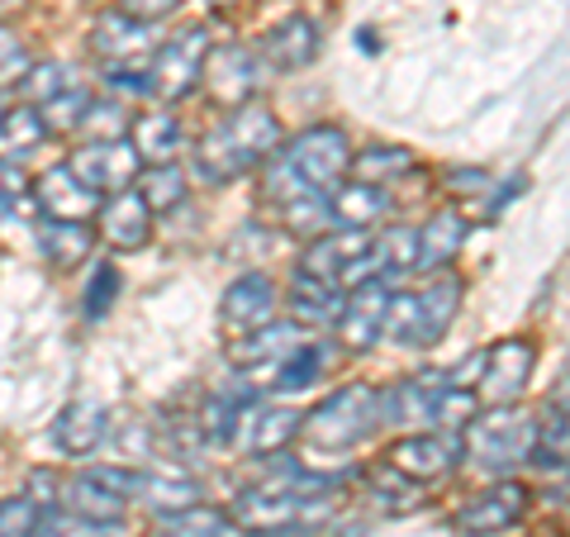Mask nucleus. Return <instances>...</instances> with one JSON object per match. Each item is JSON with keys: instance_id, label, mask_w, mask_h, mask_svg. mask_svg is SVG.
I'll list each match as a JSON object with an SVG mask.
<instances>
[{"instance_id": "nucleus-39", "label": "nucleus", "mask_w": 570, "mask_h": 537, "mask_svg": "<svg viewBox=\"0 0 570 537\" xmlns=\"http://www.w3.org/2000/svg\"><path fill=\"white\" fill-rule=\"evenodd\" d=\"M39 505H33L29 495H14L0 505V537H33V528H39Z\"/></svg>"}, {"instance_id": "nucleus-32", "label": "nucleus", "mask_w": 570, "mask_h": 537, "mask_svg": "<svg viewBox=\"0 0 570 537\" xmlns=\"http://www.w3.org/2000/svg\"><path fill=\"white\" fill-rule=\"evenodd\" d=\"M138 201L148 205V209L171 214L176 205L186 201V176H181V167H171V163L138 167Z\"/></svg>"}, {"instance_id": "nucleus-4", "label": "nucleus", "mask_w": 570, "mask_h": 537, "mask_svg": "<svg viewBox=\"0 0 570 537\" xmlns=\"http://www.w3.org/2000/svg\"><path fill=\"white\" fill-rule=\"evenodd\" d=\"M532 442H538V423L523 409H509V404H494L490 414H475V423L466 428V452L485 471L523 467L532 457Z\"/></svg>"}, {"instance_id": "nucleus-46", "label": "nucleus", "mask_w": 570, "mask_h": 537, "mask_svg": "<svg viewBox=\"0 0 570 537\" xmlns=\"http://www.w3.org/2000/svg\"><path fill=\"white\" fill-rule=\"evenodd\" d=\"M214 6H234V0H214Z\"/></svg>"}, {"instance_id": "nucleus-22", "label": "nucleus", "mask_w": 570, "mask_h": 537, "mask_svg": "<svg viewBox=\"0 0 570 537\" xmlns=\"http://www.w3.org/2000/svg\"><path fill=\"white\" fill-rule=\"evenodd\" d=\"M385 457H390V467H395L400 476H409V480H438V476H448L456 467V447L448 438H438V433L400 438Z\"/></svg>"}, {"instance_id": "nucleus-42", "label": "nucleus", "mask_w": 570, "mask_h": 537, "mask_svg": "<svg viewBox=\"0 0 570 537\" xmlns=\"http://www.w3.org/2000/svg\"><path fill=\"white\" fill-rule=\"evenodd\" d=\"M29 195V182H24V172L10 163V157H0V209H10V205H20Z\"/></svg>"}, {"instance_id": "nucleus-28", "label": "nucleus", "mask_w": 570, "mask_h": 537, "mask_svg": "<svg viewBox=\"0 0 570 537\" xmlns=\"http://www.w3.org/2000/svg\"><path fill=\"white\" fill-rule=\"evenodd\" d=\"M129 143L138 153V163H171L176 153H181V124H176V115H142L129 124Z\"/></svg>"}, {"instance_id": "nucleus-34", "label": "nucleus", "mask_w": 570, "mask_h": 537, "mask_svg": "<svg viewBox=\"0 0 570 537\" xmlns=\"http://www.w3.org/2000/svg\"><path fill=\"white\" fill-rule=\"evenodd\" d=\"M542 471H566V400L557 396V404H547V423L538 428V442H532V457Z\"/></svg>"}, {"instance_id": "nucleus-24", "label": "nucleus", "mask_w": 570, "mask_h": 537, "mask_svg": "<svg viewBox=\"0 0 570 537\" xmlns=\"http://www.w3.org/2000/svg\"><path fill=\"white\" fill-rule=\"evenodd\" d=\"M129 495H138L153 514L167 518L200 505V480H190L181 471H148V476H129Z\"/></svg>"}, {"instance_id": "nucleus-9", "label": "nucleus", "mask_w": 570, "mask_h": 537, "mask_svg": "<svg viewBox=\"0 0 570 537\" xmlns=\"http://www.w3.org/2000/svg\"><path fill=\"white\" fill-rule=\"evenodd\" d=\"M91 52L105 62V71H142V62L153 58V33L134 14L105 10L91 25Z\"/></svg>"}, {"instance_id": "nucleus-11", "label": "nucleus", "mask_w": 570, "mask_h": 537, "mask_svg": "<svg viewBox=\"0 0 570 537\" xmlns=\"http://www.w3.org/2000/svg\"><path fill=\"white\" fill-rule=\"evenodd\" d=\"M200 81L209 86V96L224 105V110H238L247 105V96L262 86L257 77V58L247 52L243 43H224V48H209L205 52V67H200Z\"/></svg>"}, {"instance_id": "nucleus-21", "label": "nucleus", "mask_w": 570, "mask_h": 537, "mask_svg": "<svg viewBox=\"0 0 570 537\" xmlns=\"http://www.w3.org/2000/svg\"><path fill=\"white\" fill-rule=\"evenodd\" d=\"M110 433V409L96 404V400H71L58 419H52V442L62 447L67 457H86L96 452Z\"/></svg>"}, {"instance_id": "nucleus-10", "label": "nucleus", "mask_w": 570, "mask_h": 537, "mask_svg": "<svg viewBox=\"0 0 570 537\" xmlns=\"http://www.w3.org/2000/svg\"><path fill=\"white\" fill-rule=\"evenodd\" d=\"M523 514H528V490L519 486V480H499V486L480 490L471 505L456 509L452 528L461 537H494V533H509Z\"/></svg>"}, {"instance_id": "nucleus-38", "label": "nucleus", "mask_w": 570, "mask_h": 537, "mask_svg": "<svg viewBox=\"0 0 570 537\" xmlns=\"http://www.w3.org/2000/svg\"><path fill=\"white\" fill-rule=\"evenodd\" d=\"M414 167V157H409L404 148H371L356 157V182H371V186H381V176H400Z\"/></svg>"}, {"instance_id": "nucleus-30", "label": "nucleus", "mask_w": 570, "mask_h": 537, "mask_svg": "<svg viewBox=\"0 0 570 537\" xmlns=\"http://www.w3.org/2000/svg\"><path fill=\"white\" fill-rule=\"evenodd\" d=\"M163 537H243V528L234 524V514H228V509L190 505L181 514L163 518Z\"/></svg>"}, {"instance_id": "nucleus-15", "label": "nucleus", "mask_w": 570, "mask_h": 537, "mask_svg": "<svg viewBox=\"0 0 570 537\" xmlns=\"http://www.w3.org/2000/svg\"><path fill=\"white\" fill-rule=\"evenodd\" d=\"M138 153H134V143L129 138H110V143H91V148H81L77 157H71V172L81 176L86 186H91L96 195L105 191H124V186H134V176H138Z\"/></svg>"}, {"instance_id": "nucleus-36", "label": "nucleus", "mask_w": 570, "mask_h": 537, "mask_svg": "<svg viewBox=\"0 0 570 537\" xmlns=\"http://www.w3.org/2000/svg\"><path fill=\"white\" fill-rule=\"evenodd\" d=\"M77 129H86L96 143H110V138H129V115H124L119 100H91Z\"/></svg>"}, {"instance_id": "nucleus-5", "label": "nucleus", "mask_w": 570, "mask_h": 537, "mask_svg": "<svg viewBox=\"0 0 570 537\" xmlns=\"http://www.w3.org/2000/svg\"><path fill=\"white\" fill-rule=\"evenodd\" d=\"M285 172L295 176V186L305 195H328L352 172L347 134L333 129V124H314V129H305L291 143V153H285Z\"/></svg>"}, {"instance_id": "nucleus-2", "label": "nucleus", "mask_w": 570, "mask_h": 537, "mask_svg": "<svg viewBox=\"0 0 570 537\" xmlns=\"http://www.w3.org/2000/svg\"><path fill=\"white\" fill-rule=\"evenodd\" d=\"M228 514H234V524L243 533H262V537L305 533L337 514V495H324V490L309 495L295 486H257V490H238Z\"/></svg>"}, {"instance_id": "nucleus-13", "label": "nucleus", "mask_w": 570, "mask_h": 537, "mask_svg": "<svg viewBox=\"0 0 570 537\" xmlns=\"http://www.w3.org/2000/svg\"><path fill=\"white\" fill-rule=\"evenodd\" d=\"M67 514L86 518V524H100V528H115L129 514V495H124L110 467H96V471H81L67 486Z\"/></svg>"}, {"instance_id": "nucleus-1", "label": "nucleus", "mask_w": 570, "mask_h": 537, "mask_svg": "<svg viewBox=\"0 0 570 537\" xmlns=\"http://www.w3.org/2000/svg\"><path fill=\"white\" fill-rule=\"evenodd\" d=\"M276 143H281L276 115L262 110V105H238L228 115V124H219L214 134L200 138V148H195V176L209 186L238 182V176L262 167L276 153Z\"/></svg>"}, {"instance_id": "nucleus-43", "label": "nucleus", "mask_w": 570, "mask_h": 537, "mask_svg": "<svg viewBox=\"0 0 570 537\" xmlns=\"http://www.w3.org/2000/svg\"><path fill=\"white\" fill-rule=\"evenodd\" d=\"M24 67H29V58H24L20 39L0 33V81H20V77H24Z\"/></svg>"}, {"instance_id": "nucleus-45", "label": "nucleus", "mask_w": 570, "mask_h": 537, "mask_svg": "<svg viewBox=\"0 0 570 537\" xmlns=\"http://www.w3.org/2000/svg\"><path fill=\"white\" fill-rule=\"evenodd\" d=\"M448 186H466V191H456V195H485L490 176H485V172H452Z\"/></svg>"}, {"instance_id": "nucleus-27", "label": "nucleus", "mask_w": 570, "mask_h": 537, "mask_svg": "<svg viewBox=\"0 0 570 537\" xmlns=\"http://www.w3.org/2000/svg\"><path fill=\"white\" fill-rule=\"evenodd\" d=\"M291 310H295V324L299 329H324L337 319V310H343V291L318 276H305L299 272L295 285H291Z\"/></svg>"}, {"instance_id": "nucleus-25", "label": "nucleus", "mask_w": 570, "mask_h": 537, "mask_svg": "<svg viewBox=\"0 0 570 537\" xmlns=\"http://www.w3.org/2000/svg\"><path fill=\"white\" fill-rule=\"evenodd\" d=\"M390 195L371 182H337L328 191V219H337L343 228H371L376 219H385Z\"/></svg>"}, {"instance_id": "nucleus-12", "label": "nucleus", "mask_w": 570, "mask_h": 537, "mask_svg": "<svg viewBox=\"0 0 570 537\" xmlns=\"http://www.w3.org/2000/svg\"><path fill=\"white\" fill-rule=\"evenodd\" d=\"M390 281H381V276H371V281H356L352 291H347V300H343V310H337V338H343L347 348H371L381 338V324H385V304H390Z\"/></svg>"}, {"instance_id": "nucleus-31", "label": "nucleus", "mask_w": 570, "mask_h": 537, "mask_svg": "<svg viewBox=\"0 0 570 537\" xmlns=\"http://www.w3.org/2000/svg\"><path fill=\"white\" fill-rule=\"evenodd\" d=\"M328 367V352H324V343H299L291 357H285V362H276L272 367V390H309L314 381H318V371Z\"/></svg>"}, {"instance_id": "nucleus-6", "label": "nucleus", "mask_w": 570, "mask_h": 537, "mask_svg": "<svg viewBox=\"0 0 570 537\" xmlns=\"http://www.w3.org/2000/svg\"><path fill=\"white\" fill-rule=\"evenodd\" d=\"M371 228H333V234L314 238L299 257V272L318 276L337 285V291H352L356 281H371L376 276V257H371Z\"/></svg>"}, {"instance_id": "nucleus-29", "label": "nucleus", "mask_w": 570, "mask_h": 537, "mask_svg": "<svg viewBox=\"0 0 570 537\" xmlns=\"http://www.w3.org/2000/svg\"><path fill=\"white\" fill-rule=\"evenodd\" d=\"M39 247L52 266H81L91 257V228L86 224H67V219H48L39 228Z\"/></svg>"}, {"instance_id": "nucleus-8", "label": "nucleus", "mask_w": 570, "mask_h": 537, "mask_svg": "<svg viewBox=\"0 0 570 537\" xmlns=\"http://www.w3.org/2000/svg\"><path fill=\"white\" fill-rule=\"evenodd\" d=\"M532 367H538V348L528 338H509V343H494L490 352H480V400L485 404H513L532 381Z\"/></svg>"}, {"instance_id": "nucleus-44", "label": "nucleus", "mask_w": 570, "mask_h": 537, "mask_svg": "<svg viewBox=\"0 0 570 537\" xmlns=\"http://www.w3.org/2000/svg\"><path fill=\"white\" fill-rule=\"evenodd\" d=\"M176 6H181V0H124V14H134V20L153 25V20H167Z\"/></svg>"}, {"instance_id": "nucleus-20", "label": "nucleus", "mask_w": 570, "mask_h": 537, "mask_svg": "<svg viewBox=\"0 0 570 537\" xmlns=\"http://www.w3.org/2000/svg\"><path fill=\"white\" fill-rule=\"evenodd\" d=\"M100 234L110 247H124V253H134V247L148 243L153 234V209L138 201V191H115L110 201H100Z\"/></svg>"}, {"instance_id": "nucleus-41", "label": "nucleus", "mask_w": 570, "mask_h": 537, "mask_svg": "<svg viewBox=\"0 0 570 537\" xmlns=\"http://www.w3.org/2000/svg\"><path fill=\"white\" fill-rule=\"evenodd\" d=\"M33 537H105V533H100V524H86L77 514H39Z\"/></svg>"}, {"instance_id": "nucleus-37", "label": "nucleus", "mask_w": 570, "mask_h": 537, "mask_svg": "<svg viewBox=\"0 0 570 537\" xmlns=\"http://www.w3.org/2000/svg\"><path fill=\"white\" fill-rule=\"evenodd\" d=\"M86 105H91V96H86L81 86H67L62 96H52V100L43 105V115H39V119H43V129H48V134H52V129L67 134V129H77V124H81Z\"/></svg>"}, {"instance_id": "nucleus-33", "label": "nucleus", "mask_w": 570, "mask_h": 537, "mask_svg": "<svg viewBox=\"0 0 570 537\" xmlns=\"http://www.w3.org/2000/svg\"><path fill=\"white\" fill-rule=\"evenodd\" d=\"M43 138H48V129H43V119H39L33 105L0 115V157H10V163L14 157H24V153H33Z\"/></svg>"}, {"instance_id": "nucleus-18", "label": "nucleus", "mask_w": 570, "mask_h": 537, "mask_svg": "<svg viewBox=\"0 0 570 537\" xmlns=\"http://www.w3.org/2000/svg\"><path fill=\"white\" fill-rule=\"evenodd\" d=\"M299 343H309V329H299L295 319H285V324H262L253 333H238V343H228V357H234V367H247V371H266L285 362Z\"/></svg>"}, {"instance_id": "nucleus-3", "label": "nucleus", "mask_w": 570, "mask_h": 537, "mask_svg": "<svg viewBox=\"0 0 570 537\" xmlns=\"http://www.w3.org/2000/svg\"><path fill=\"white\" fill-rule=\"evenodd\" d=\"M376 423H381L376 390L371 385H343V390H333L314 414L299 419V438H305L314 452H347V447L362 442Z\"/></svg>"}, {"instance_id": "nucleus-17", "label": "nucleus", "mask_w": 570, "mask_h": 537, "mask_svg": "<svg viewBox=\"0 0 570 537\" xmlns=\"http://www.w3.org/2000/svg\"><path fill=\"white\" fill-rule=\"evenodd\" d=\"M33 201L43 205L48 219H67V224H86V219H96V209H100V195L71 167H48L39 176V186H33Z\"/></svg>"}, {"instance_id": "nucleus-47", "label": "nucleus", "mask_w": 570, "mask_h": 537, "mask_svg": "<svg viewBox=\"0 0 570 537\" xmlns=\"http://www.w3.org/2000/svg\"><path fill=\"white\" fill-rule=\"evenodd\" d=\"M0 115H6V105H0Z\"/></svg>"}, {"instance_id": "nucleus-19", "label": "nucleus", "mask_w": 570, "mask_h": 537, "mask_svg": "<svg viewBox=\"0 0 570 537\" xmlns=\"http://www.w3.org/2000/svg\"><path fill=\"white\" fill-rule=\"evenodd\" d=\"M461 310V281L452 272H433V281L414 295V329H419V348H433L442 333L452 329V319Z\"/></svg>"}, {"instance_id": "nucleus-14", "label": "nucleus", "mask_w": 570, "mask_h": 537, "mask_svg": "<svg viewBox=\"0 0 570 537\" xmlns=\"http://www.w3.org/2000/svg\"><path fill=\"white\" fill-rule=\"evenodd\" d=\"M299 438V414L285 404H253L243 409L238 404V419H234V438L228 442H243L253 457H272L285 452Z\"/></svg>"}, {"instance_id": "nucleus-23", "label": "nucleus", "mask_w": 570, "mask_h": 537, "mask_svg": "<svg viewBox=\"0 0 570 537\" xmlns=\"http://www.w3.org/2000/svg\"><path fill=\"white\" fill-rule=\"evenodd\" d=\"M466 243V219L456 209H438L423 228H414V272H442Z\"/></svg>"}, {"instance_id": "nucleus-35", "label": "nucleus", "mask_w": 570, "mask_h": 537, "mask_svg": "<svg viewBox=\"0 0 570 537\" xmlns=\"http://www.w3.org/2000/svg\"><path fill=\"white\" fill-rule=\"evenodd\" d=\"M71 86V71L58 67V62H29L24 67V77H20V96L29 105H48L52 96H62Z\"/></svg>"}, {"instance_id": "nucleus-40", "label": "nucleus", "mask_w": 570, "mask_h": 537, "mask_svg": "<svg viewBox=\"0 0 570 537\" xmlns=\"http://www.w3.org/2000/svg\"><path fill=\"white\" fill-rule=\"evenodd\" d=\"M115 295H119V272L110 262H96V276H91V285H86V314L105 319L110 314V304H115Z\"/></svg>"}, {"instance_id": "nucleus-7", "label": "nucleus", "mask_w": 570, "mask_h": 537, "mask_svg": "<svg viewBox=\"0 0 570 537\" xmlns=\"http://www.w3.org/2000/svg\"><path fill=\"white\" fill-rule=\"evenodd\" d=\"M205 52H209V29L190 25L181 29L171 43L153 48L148 58V81H153V96L163 100H181L200 86V67H205Z\"/></svg>"}, {"instance_id": "nucleus-26", "label": "nucleus", "mask_w": 570, "mask_h": 537, "mask_svg": "<svg viewBox=\"0 0 570 537\" xmlns=\"http://www.w3.org/2000/svg\"><path fill=\"white\" fill-rule=\"evenodd\" d=\"M262 48L281 71L309 67L318 58V29H314V20H305V14H291V20H281L272 33H266Z\"/></svg>"}, {"instance_id": "nucleus-16", "label": "nucleus", "mask_w": 570, "mask_h": 537, "mask_svg": "<svg viewBox=\"0 0 570 537\" xmlns=\"http://www.w3.org/2000/svg\"><path fill=\"white\" fill-rule=\"evenodd\" d=\"M272 319H276V285L262 272L238 276L219 300V324L228 333H253L262 324H272Z\"/></svg>"}]
</instances>
